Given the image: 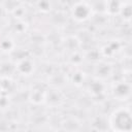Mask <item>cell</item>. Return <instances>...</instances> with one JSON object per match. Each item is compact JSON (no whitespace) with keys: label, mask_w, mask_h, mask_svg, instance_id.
I'll return each instance as SVG.
<instances>
[{"label":"cell","mask_w":132,"mask_h":132,"mask_svg":"<svg viewBox=\"0 0 132 132\" xmlns=\"http://www.w3.org/2000/svg\"><path fill=\"white\" fill-rule=\"evenodd\" d=\"M131 124L130 111L125 109H118L110 119V125L117 130H129Z\"/></svg>","instance_id":"1"}]
</instances>
